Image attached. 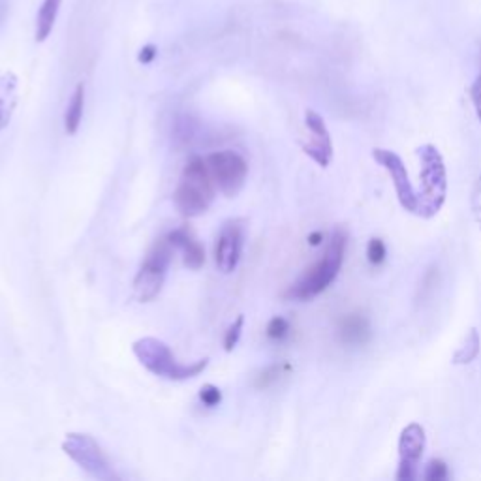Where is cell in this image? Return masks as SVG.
Returning <instances> with one entry per match:
<instances>
[{
    "mask_svg": "<svg viewBox=\"0 0 481 481\" xmlns=\"http://www.w3.org/2000/svg\"><path fill=\"white\" fill-rule=\"evenodd\" d=\"M346 243L348 237L344 229H334L324 256L315 265L308 267L307 273L294 286H289L286 298L294 301H310L325 291L341 273L346 254Z\"/></svg>",
    "mask_w": 481,
    "mask_h": 481,
    "instance_id": "cell-1",
    "label": "cell"
},
{
    "mask_svg": "<svg viewBox=\"0 0 481 481\" xmlns=\"http://www.w3.org/2000/svg\"><path fill=\"white\" fill-rule=\"evenodd\" d=\"M217 194V184L209 172L207 162L194 156L186 162L174 194L177 211L186 218H196L209 211Z\"/></svg>",
    "mask_w": 481,
    "mask_h": 481,
    "instance_id": "cell-2",
    "label": "cell"
},
{
    "mask_svg": "<svg viewBox=\"0 0 481 481\" xmlns=\"http://www.w3.org/2000/svg\"><path fill=\"white\" fill-rule=\"evenodd\" d=\"M417 158H420L422 170H420V181L422 191L417 192V211L422 218H432L446 203L448 198V172L444 158L434 145L425 143L422 147H417Z\"/></svg>",
    "mask_w": 481,
    "mask_h": 481,
    "instance_id": "cell-3",
    "label": "cell"
},
{
    "mask_svg": "<svg viewBox=\"0 0 481 481\" xmlns=\"http://www.w3.org/2000/svg\"><path fill=\"white\" fill-rule=\"evenodd\" d=\"M132 350L145 369L153 372L155 376H160V379H167V380L196 379L200 372L205 370L209 363V360H200L192 365H183L175 360V355L170 350V346L155 337H143L136 341Z\"/></svg>",
    "mask_w": 481,
    "mask_h": 481,
    "instance_id": "cell-4",
    "label": "cell"
},
{
    "mask_svg": "<svg viewBox=\"0 0 481 481\" xmlns=\"http://www.w3.org/2000/svg\"><path fill=\"white\" fill-rule=\"evenodd\" d=\"M174 248L175 246L165 237L156 241L149 250V254L145 256V262L141 263L134 279V296L138 301L151 303L158 298L165 282L167 267L172 263Z\"/></svg>",
    "mask_w": 481,
    "mask_h": 481,
    "instance_id": "cell-5",
    "label": "cell"
},
{
    "mask_svg": "<svg viewBox=\"0 0 481 481\" xmlns=\"http://www.w3.org/2000/svg\"><path fill=\"white\" fill-rule=\"evenodd\" d=\"M65 451L72 461L85 470L89 476L96 479H115V472L111 470L108 457L103 455L102 448L91 434L85 432H70L62 442Z\"/></svg>",
    "mask_w": 481,
    "mask_h": 481,
    "instance_id": "cell-6",
    "label": "cell"
},
{
    "mask_svg": "<svg viewBox=\"0 0 481 481\" xmlns=\"http://www.w3.org/2000/svg\"><path fill=\"white\" fill-rule=\"evenodd\" d=\"M205 162L217 188L224 196L236 198L243 191L248 175V164L239 153L218 151L209 155Z\"/></svg>",
    "mask_w": 481,
    "mask_h": 481,
    "instance_id": "cell-7",
    "label": "cell"
},
{
    "mask_svg": "<svg viewBox=\"0 0 481 481\" xmlns=\"http://www.w3.org/2000/svg\"><path fill=\"white\" fill-rule=\"evenodd\" d=\"M245 246V222L241 218L226 220L215 245V262L220 273L229 275L237 269Z\"/></svg>",
    "mask_w": 481,
    "mask_h": 481,
    "instance_id": "cell-8",
    "label": "cell"
},
{
    "mask_svg": "<svg viewBox=\"0 0 481 481\" xmlns=\"http://www.w3.org/2000/svg\"><path fill=\"white\" fill-rule=\"evenodd\" d=\"M372 158L389 174L401 207L408 213H415L417 211V192L414 191V184L410 181V175H408V170H406L403 158L389 149H372Z\"/></svg>",
    "mask_w": 481,
    "mask_h": 481,
    "instance_id": "cell-9",
    "label": "cell"
},
{
    "mask_svg": "<svg viewBox=\"0 0 481 481\" xmlns=\"http://www.w3.org/2000/svg\"><path fill=\"white\" fill-rule=\"evenodd\" d=\"M425 429L420 423H410L399 436V470L396 479L414 481L417 477V467L422 463L425 451Z\"/></svg>",
    "mask_w": 481,
    "mask_h": 481,
    "instance_id": "cell-10",
    "label": "cell"
},
{
    "mask_svg": "<svg viewBox=\"0 0 481 481\" xmlns=\"http://www.w3.org/2000/svg\"><path fill=\"white\" fill-rule=\"evenodd\" d=\"M305 124L310 132V139L303 145L305 155L315 160L320 167H327L333 160V141L324 117L315 110H307Z\"/></svg>",
    "mask_w": 481,
    "mask_h": 481,
    "instance_id": "cell-11",
    "label": "cell"
},
{
    "mask_svg": "<svg viewBox=\"0 0 481 481\" xmlns=\"http://www.w3.org/2000/svg\"><path fill=\"white\" fill-rule=\"evenodd\" d=\"M167 239H170V243L174 246H177L183 253L184 267L192 269V271H200L203 267V263H205V248L194 237V234L191 232V229L179 227V229H175V232H172L170 236H167Z\"/></svg>",
    "mask_w": 481,
    "mask_h": 481,
    "instance_id": "cell-12",
    "label": "cell"
},
{
    "mask_svg": "<svg viewBox=\"0 0 481 481\" xmlns=\"http://www.w3.org/2000/svg\"><path fill=\"white\" fill-rule=\"evenodd\" d=\"M339 337L344 344L363 346L370 339V324L363 315H348L339 322Z\"/></svg>",
    "mask_w": 481,
    "mask_h": 481,
    "instance_id": "cell-13",
    "label": "cell"
},
{
    "mask_svg": "<svg viewBox=\"0 0 481 481\" xmlns=\"http://www.w3.org/2000/svg\"><path fill=\"white\" fill-rule=\"evenodd\" d=\"M17 79L13 74L0 77V130L8 127L17 103Z\"/></svg>",
    "mask_w": 481,
    "mask_h": 481,
    "instance_id": "cell-14",
    "label": "cell"
},
{
    "mask_svg": "<svg viewBox=\"0 0 481 481\" xmlns=\"http://www.w3.org/2000/svg\"><path fill=\"white\" fill-rule=\"evenodd\" d=\"M62 0H44L36 17V41H46L53 32Z\"/></svg>",
    "mask_w": 481,
    "mask_h": 481,
    "instance_id": "cell-15",
    "label": "cell"
},
{
    "mask_svg": "<svg viewBox=\"0 0 481 481\" xmlns=\"http://www.w3.org/2000/svg\"><path fill=\"white\" fill-rule=\"evenodd\" d=\"M83 108H85V85L79 83L70 98L67 115H65V130L68 136H74L79 130V124L83 119Z\"/></svg>",
    "mask_w": 481,
    "mask_h": 481,
    "instance_id": "cell-16",
    "label": "cell"
},
{
    "mask_svg": "<svg viewBox=\"0 0 481 481\" xmlns=\"http://www.w3.org/2000/svg\"><path fill=\"white\" fill-rule=\"evenodd\" d=\"M479 352H481L479 331L476 327H472L465 337L463 344L459 346V350L453 353V365H470L472 361L477 360Z\"/></svg>",
    "mask_w": 481,
    "mask_h": 481,
    "instance_id": "cell-17",
    "label": "cell"
},
{
    "mask_svg": "<svg viewBox=\"0 0 481 481\" xmlns=\"http://www.w3.org/2000/svg\"><path fill=\"white\" fill-rule=\"evenodd\" d=\"M243 325H245V316H237V320L227 327L226 334H224V350L226 352H232L239 339H241V333H243Z\"/></svg>",
    "mask_w": 481,
    "mask_h": 481,
    "instance_id": "cell-18",
    "label": "cell"
},
{
    "mask_svg": "<svg viewBox=\"0 0 481 481\" xmlns=\"http://www.w3.org/2000/svg\"><path fill=\"white\" fill-rule=\"evenodd\" d=\"M386 254H387V250H386V245L382 239L379 237H372L367 245V258L372 265H380L384 260H386Z\"/></svg>",
    "mask_w": 481,
    "mask_h": 481,
    "instance_id": "cell-19",
    "label": "cell"
},
{
    "mask_svg": "<svg viewBox=\"0 0 481 481\" xmlns=\"http://www.w3.org/2000/svg\"><path fill=\"white\" fill-rule=\"evenodd\" d=\"M288 333H289V324L282 316H275L267 325V337L271 341H282L288 337Z\"/></svg>",
    "mask_w": 481,
    "mask_h": 481,
    "instance_id": "cell-20",
    "label": "cell"
},
{
    "mask_svg": "<svg viewBox=\"0 0 481 481\" xmlns=\"http://www.w3.org/2000/svg\"><path fill=\"white\" fill-rule=\"evenodd\" d=\"M448 476H450L448 465L441 461V459H432V461H429V465L425 467V474H423L427 481H444L448 479Z\"/></svg>",
    "mask_w": 481,
    "mask_h": 481,
    "instance_id": "cell-21",
    "label": "cell"
},
{
    "mask_svg": "<svg viewBox=\"0 0 481 481\" xmlns=\"http://www.w3.org/2000/svg\"><path fill=\"white\" fill-rule=\"evenodd\" d=\"M282 365H271L267 369H263L258 376H256V387L258 389H265L269 387L271 384H275L279 380V376L282 372Z\"/></svg>",
    "mask_w": 481,
    "mask_h": 481,
    "instance_id": "cell-22",
    "label": "cell"
},
{
    "mask_svg": "<svg viewBox=\"0 0 481 481\" xmlns=\"http://www.w3.org/2000/svg\"><path fill=\"white\" fill-rule=\"evenodd\" d=\"M200 401L209 408H215L222 403V391L213 384H205L200 389Z\"/></svg>",
    "mask_w": 481,
    "mask_h": 481,
    "instance_id": "cell-23",
    "label": "cell"
},
{
    "mask_svg": "<svg viewBox=\"0 0 481 481\" xmlns=\"http://www.w3.org/2000/svg\"><path fill=\"white\" fill-rule=\"evenodd\" d=\"M470 100L474 103L477 120L481 122V72H479V76L476 77V81L472 83V87H470Z\"/></svg>",
    "mask_w": 481,
    "mask_h": 481,
    "instance_id": "cell-24",
    "label": "cell"
},
{
    "mask_svg": "<svg viewBox=\"0 0 481 481\" xmlns=\"http://www.w3.org/2000/svg\"><path fill=\"white\" fill-rule=\"evenodd\" d=\"M158 55V49L155 44H147V46H143L139 55H138V60L141 62V65H151V62L156 58Z\"/></svg>",
    "mask_w": 481,
    "mask_h": 481,
    "instance_id": "cell-25",
    "label": "cell"
},
{
    "mask_svg": "<svg viewBox=\"0 0 481 481\" xmlns=\"http://www.w3.org/2000/svg\"><path fill=\"white\" fill-rule=\"evenodd\" d=\"M472 207H474V215H476V220L481 227V177L477 179L476 183V188H474V196H472Z\"/></svg>",
    "mask_w": 481,
    "mask_h": 481,
    "instance_id": "cell-26",
    "label": "cell"
},
{
    "mask_svg": "<svg viewBox=\"0 0 481 481\" xmlns=\"http://www.w3.org/2000/svg\"><path fill=\"white\" fill-rule=\"evenodd\" d=\"M322 239H324V234L322 232H315V234L308 236V245L310 246H316V245L322 243Z\"/></svg>",
    "mask_w": 481,
    "mask_h": 481,
    "instance_id": "cell-27",
    "label": "cell"
}]
</instances>
